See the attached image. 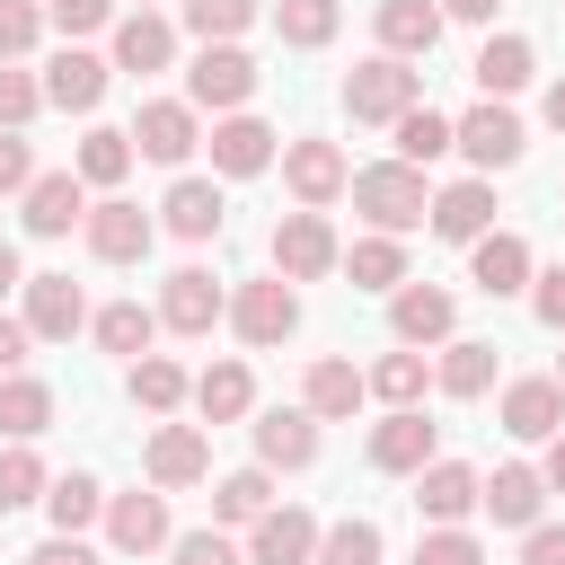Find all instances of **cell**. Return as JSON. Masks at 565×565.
<instances>
[{
	"label": "cell",
	"instance_id": "4fadbf2b",
	"mask_svg": "<svg viewBox=\"0 0 565 565\" xmlns=\"http://www.w3.org/2000/svg\"><path fill=\"white\" fill-rule=\"evenodd\" d=\"M486 503V477L468 468V459H433V468H415V512H424V530H450V521H468Z\"/></svg>",
	"mask_w": 565,
	"mask_h": 565
},
{
	"label": "cell",
	"instance_id": "be15d7a7",
	"mask_svg": "<svg viewBox=\"0 0 565 565\" xmlns=\"http://www.w3.org/2000/svg\"><path fill=\"white\" fill-rule=\"evenodd\" d=\"M556 380H565V362H556Z\"/></svg>",
	"mask_w": 565,
	"mask_h": 565
},
{
	"label": "cell",
	"instance_id": "681fc988",
	"mask_svg": "<svg viewBox=\"0 0 565 565\" xmlns=\"http://www.w3.org/2000/svg\"><path fill=\"white\" fill-rule=\"evenodd\" d=\"M415 565H486V539H477L468 521H450V530H424V539H415Z\"/></svg>",
	"mask_w": 565,
	"mask_h": 565
},
{
	"label": "cell",
	"instance_id": "ba28073f",
	"mask_svg": "<svg viewBox=\"0 0 565 565\" xmlns=\"http://www.w3.org/2000/svg\"><path fill=\"white\" fill-rule=\"evenodd\" d=\"M230 327H238V344H282L291 327H300V291L282 282V274H265V282H238L230 291Z\"/></svg>",
	"mask_w": 565,
	"mask_h": 565
},
{
	"label": "cell",
	"instance_id": "e0dca14e",
	"mask_svg": "<svg viewBox=\"0 0 565 565\" xmlns=\"http://www.w3.org/2000/svg\"><path fill=\"white\" fill-rule=\"evenodd\" d=\"M177 530H168V494H106V547L115 556H159Z\"/></svg>",
	"mask_w": 565,
	"mask_h": 565
},
{
	"label": "cell",
	"instance_id": "6125c7cd",
	"mask_svg": "<svg viewBox=\"0 0 565 565\" xmlns=\"http://www.w3.org/2000/svg\"><path fill=\"white\" fill-rule=\"evenodd\" d=\"M132 9H159V0H132Z\"/></svg>",
	"mask_w": 565,
	"mask_h": 565
},
{
	"label": "cell",
	"instance_id": "60d3db41",
	"mask_svg": "<svg viewBox=\"0 0 565 565\" xmlns=\"http://www.w3.org/2000/svg\"><path fill=\"white\" fill-rule=\"evenodd\" d=\"M335 26H344V0H274V35L300 44V53L335 44Z\"/></svg>",
	"mask_w": 565,
	"mask_h": 565
},
{
	"label": "cell",
	"instance_id": "7dc6e473",
	"mask_svg": "<svg viewBox=\"0 0 565 565\" xmlns=\"http://www.w3.org/2000/svg\"><path fill=\"white\" fill-rule=\"evenodd\" d=\"M168 565H247V547L212 521V530H177V539H168Z\"/></svg>",
	"mask_w": 565,
	"mask_h": 565
},
{
	"label": "cell",
	"instance_id": "db71d44e",
	"mask_svg": "<svg viewBox=\"0 0 565 565\" xmlns=\"http://www.w3.org/2000/svg\"><path fill=\"white\" fill-rule=\"evenodd\" d=\"M521 565H565V521H530L521 530Z\"/></svg>",
	"mask_w": 565,
	"mask_h": 565
},
{
	"label": "cell",
	"instance_id": "d590c367",
	"mask_svg": "<svg viewBox=\"0 0 565 565\" xmlns=\"http://www.w3.org/2000/svg\"><path fill=\"white\" fill-rule=\"evenodd\" d=\"M256 406V380H247V362H212L203 380H194V415L203 424H238Z\"/></svg>",
	"mask_w": 565,
	"mask_h": 565
},
{
	"label": "cell",
	"instance_id": "5bb4252c",
	"mask_svg": "<svg viewBox=\"0 0 565 565\" xmlns=\"http://www.w3.org/2000/svg\"><path fill=\"white\" fill-rule=\"evenodd\" d=\"M106 79H115V62H106V53H88V44H62V53L44 62V106H62V115H97Z\"/></svg>",
	"mask_w": 565,
	"mask_h": 565
},
{
	"label": "cell",
	"instance_id": "91938a15",
	"mask_svg": "<svg viewBox=\"0 0 565 565\" xmlns=\"http://www.w3.org/2000/svg\"><path fill=\"white\" fill-rule=\"evenodd\" d=\"M547 494H565V433L547 441Z\"/></svg>",
	"mask_w": 565,
	"mask_h": 565
},
{
	"label": "cell",
	"instance_id": "9c48e42d",
	"mask_svg": "<svg viewBox=\"0 0 565 565\" xmlns=\"http://www.w3.org/2000/svg\"><path fill=\"white\" fill-rule=\"evenodd\" d=\"M433 459H441V424H424V406H388L371 424V468L380 477H415Z\"/></svg>",
	"mask_w": 565,
	"mask_h": 565
},
{
	"label": "cell",
	"instance_id": "f5cc1de1",
	"mask_svg": "<svg viewBox=\"0 0 565 565\" xmlns=\"http://www.w3.org/2000/svg\"><path fill=\"white\" fill-rule=\"evenodd\" d=\"M530 309H539V327H556V335H565V265L530 274Z\"/></svg>",
	"mask_w": 565,
	"mask_h": 565
},
{
	"label": "cell",
	"instance_id": "f546056e",
	"mask_svg": "<svg viewBox=\"0 0 565 565\" xmlns=\"http://www.w3.org/2000/svg\"><path fill=\"white\" fill-rule=\"evenodd\" d=\"M530 71H539L530 35H486V44H477V62H468V79H477L486 97H521V88H530Z\"/></svg>",
	"mask_w": 565,
	"mask_h": 565
},
{
	"label": "cell",
	"instance_id": "603a6c76",
	"mask_svg": "<svg viewBox=\"0 0 565 565\" xmlns=\"http://www.w3.org/2000/svg\"><path fill=\"white\" fill-rule=\"evenodd\" d=\"M106 62H115V71H132V79L168 71V62H177V18H159V9L115 18V53H106Z\"/></svg>",
	"mask_w": 565,
	"mask_h": 565
},
{
	"label": "cell",
	"instance_id": "8fae6325",
	"mask_svg": "<svg viewBox=\"0 0 565 565\" xmlns=\"http://www.w3.org/2000/svg\"><path fill=\"white\" fill-rule=\"evenodd\" d=\"M88 256L97 265H141L150 256V238H159V221L141 212V203H124V194H106V203H88Z\"/></svg>",
	"mask_w": 565,
	"mask_h": 565
},
{
	"label": "cell",
	"instance_id": "ab89813d",
	"mask_svg": "<svg viewBox=\"0 0 565 565\" xmlns=\"http://www.w3.org/2000/svg\"><path fill=\"white\" fill-rule=\"evenodd\" d=\"M44 512H53V530H71V539H79L88 521H106V486H97L88 468H71V477H53V486H44Z\"/></svg>",
	"mask_w": 565,
	"mask_h": 565
},
{
	"label": "cell",
	"instance_id": "ee69618b",
	"mask_svg": "<svg viewBox=\"0 0 565 565\" xmlns=\"http://www.w3.org/2000/svg\"><path fill=\"white\" fill-rule=\"evenodd\" d=\"M309 565H380V521H362V512L327 521V530H318V556H309Z\"/></svg>",
	"mask_w": 565,
	"mask_h": 565
},
{
	"label": "cell",
	"instance_id": "d6a6232c",
	"mask_svg": "<svg viewBox=\"0 0 565 565\" xmlns=\"http://www.w3.org/2000/svg\"><path fill=\"white\" fill-rule=\"evenodd\" d=\"M124 388H132V406H141V415H177V406L194 397L185 362H168V353H141V362H124Z\"/></svg>",
	"mask_w": 565,
	"mask_h": 565
},
{
	"label": "cell",
	"instance_id": "b9f144b4",
	"mask_svg": "<svg viewBox=\"0 0 565 565\" xmlns=\"http://www.w3.org/2000/svg\"><path fill=\"white\" fill-rule=\"evenodd\" d=\"M88 327H97V344H106V353L141 362V353H150V335H159V309H141V300H115V309H97Z\"/></svg>",
	"mask_w": 565,
	"mask_h": 565
},
{
	"label": "cell",
	"instance_id": "836d02e7",
	"mask_svg": "<svg viewBox=\"0 0 565 565\" xmlns=\"http://www.w3.org/2000/svg\"><path fill=\"white\" fill-rule=\"evenodd\" d=\"M362 380H371V397H380V406H424V388H433V362H424V344H397V353H380Z\"/></svg>",
	"mask_w": 565,
	"mask_h": 565
},
{
	"label": "cell",
	"instance_id": "8d00e7d4",
	"mask_svg": "<svg viewBox=\"0 0 565 565\" xmlns=\"http://www.w3.org/2000/svg\"><path fill=\"white\" fill-rule=\"evenodd\" d=\"M388 132H397V159H415V168H433V159H450V150H459V124H450V115H433V106H406Z\"/></svg>",
	"mask_w": 565,
	"mask_h": 565
},
{
	"label": "cell",
	"instance_id": "7bdbcfd3",
	"mask_svg": "<svg viewBox=\"0 0 565 565\" xmlns=\"http://www.w3.org/2000/svg\"><path fill=\"white\" fill-rule=\"evenodd\" d=\"M265 18V0H185V35L194 44H238Z\"/></svg>",
	"mask_w": 565,
	"mask_h": 565
},
{
	"label": "cell",
	"instance_id": "f907efd6",
	"mask_svg": "<svg viewBox=\"0 0 565 565\" xmlns=\"http://www.w3.org/2000/svg\"><path fill=\"white\" fill-rule=\"evenodd\" d=\"M44 18L62 35H97V26H115V0H44Z\"/></svg>",
	"mask_w": 565,
	"mask_h": 565
},
{
	"label": "cell",
	"instance_id": "74e56055",
	"mask_svg": "<svg viewBox=\"0 0 565 565\" xmlns=\"http://www.w3.org/2000/svg\"><path fill=\"white\" fill-rule=\"evenodd\" d=\"M132 159H141V150H132V132H115V124H88L71 168H79L88 185H124V177H132Z\"/></svg>",
	"mask_w": 565,
	"mask_h": 565
},
{
	"label": "cell",
	"instance_id": "11a10c76",
	"mask_svg": "<svg viewBox=\"0 0 565 565\" xmlns=\"http://www.w3.org/2000/svg\"><path fill=\"white\" fill-rule=\"evenodd\" d=\"M26 565H97V547H88V539H71V530H53V539H44Z\"/></svg>",
	"mask_w": 565,
	"mask_h": 565
},
{
	"label": "cell",
	"instance_id": "ffe728a7",
	"mask_svg": "<svg viewBox=\"0 0 565 565\" xmlns=\"http://www.w3.org/2000/svg\"><path fill=\"white\" fill-rule=\"evenodd\" d=\"M530 238L521 230H486L477 247H468V282L486 291V300H512V291H530Z\"/></svg>",
	"mask_w": 565,
	"mask_h": 565
},
{
	"label": "cell",
	"instance_id": "c3c4849f",
	"mask_svg": "<svg viewBox=\"0 0 565 565\" xmlns=\"http://www.w3.org/2000/svg\"><path fill=\"white\" fill-rule=\"evenodd\" d=\"M44 26H53V18H44V0H0V62H26Z\"/></svg>",
	"mask_w": 565,
	"mask_h": 565
},
{
	"label": "cell",
	"instance_id": "7a4b0ae2",
	"mask_svg": "<svg viewBox=\"0 0 565 565\" xmlns=\"http://www.w3.org/2000/svg\"><path fill=\"white\" fill-rule=\"evenodd\" d=\"M406 106H424V71H415V62L371 53V62L344 71V115H353V124H397Z\"/></svg>",
	"mask_w": 565,
	"mask_h": 565
},
{
	"label": "cell",
	"instance_id": "cb8c5ba5",
	"mask_svg": "<svg viewBox=\"0 0 565 565\" xmlns=\"http://www.w3.org/2000/svg\"><path fill=\"white\" fill-rule=\"evenodd\" d=\"M221 221H230V203H221V185H212V177H177V185H168V203H159V230H168V238H185V247L221 238Z\"/></svg>",
	"mask_w": 565,
	"mask_h": 565
},
{
	"label": "cell",
	"instance_id": "30bf717a",
	"mask_svg": "<svg viewBox=\"0 0 565 565\" xmlns=\"http://www.w3.org/2000/svg\"><path fill=\"white\" fill-rule=\"evenodd\" d=\"M256 79H265V71H256L238 44H203V53H194V71H185V97H194V106H212V115H238V106L256 97Z\"/></svg>",
	"mask_w": 565,
	"mask_h": 565
},
{
	"label": "cell",
	"instance_id": "94428289",
	"mask_svg": "<svg viewBox=\"0 0 565 565\" xmlns=\"http://www.w3.org/2000/svg\"><path fill=\"white\" fill-rule=\"evenodd\" d=\"M547 132H565V79H547Z\"/></svg>",
	"mask_w": 565,
	"mask_h": 565
},
{
	"label": "cell",
	"instance_id": "1f68e13d",
	"mask_svg": "<svg viewBox=\"0 0 565 565\" xmlns=\"http://www.w3.org/2000/svg\"><path fill=\"white\" fill-rule=\"evenodd\" d=\"M433 388H441V397H486V388H494V344H486V335H450L441 362H433Z\"/></svg>",
	"mask_w": 565,
	"mask_h": 565
},
{
	"label": "cell",
	"instance_id": "277c9868",
	"mask_svg": "<svg viewBox=\"0 0 565 565\" xmlns=\"http://www.w3.org/2000/svg\"><path fill=\"white\" fill-rule=\"evenodd\" d=\"M282 185H291V203L327 212V203L353 185V159H344L327 132H300V141H282Z\"/></svg>",
	"mask_w": 565,
	"mask_h": 565
},
{
	"label": "cell",
	"instance_id": "f35d334b",
	"mask_svg": "<svg viewBox=\"0 0 565 565\" xmlns=\"http://www.w3.org/2000/svg\"><path fill=\"white\" fill-rule=\"evenodd\" d=\"M344 274H353V291H397V282H406V247H397L388 230H371V238L344 247Z\"/></svg>",
	"mask_w": 565,
	"mask_h": 565
},
{
	"label": "cell",
	"instance_id": "4dcf8cb0",
	"mask_svg": "<svg viewBox=\"0 0 565 565\" xmlns=\"http://www.w3.org/2000/svg\"><path fill=\"white\" fill-rule=\"evenodd\" d=\"M265 512H274V468H265V459H256V468H230V477L212 486V521H221V530H256Z\"/></svg>",
	"mask_w": 565,
	"mask_h": 565
},
{
	"label": "cell",
	"instance_id": "8992f818",
	"mask_svg": "<svg viewBox=\"0 0 565 565\" xmlns=\"http://www.w3.org/2000/svg\"><path fill=\"white\" fill-rule=\"evenodd\" d=\"M530 150V132H521V115L503 106V97H477L468 115H459V159L477 168V177H494V168H512Z\"/></svg>",
	"mask_w": 565,
	"mask_h": 565
},
{
	"label": "cell",
	"instance_id": "f1b7e54d",
	"mask_svg": "<svg viewBox=\"0 0 565 565\" xmlns=\"http://www.w3.org/2000/svg\"><path fill=\"white\" fill-rule=\"evenodd\" d=\"M256 459H265V468H309V459H318V415H309V406L256 415Z\"/></svg>",
	"mask_w": 565,
	"mask_h": 565
},
{
	"label": "cell",
	"instance_id": "816d5d0a",
	"mask_svg": "<svg viewBox=\"0 0 565 565\" xmlns=\"http://www.w3.org/2000/svg\"><path fill=\"white\" fill-rule=\"evenodd\" d=\"M35 177H44V168H35V150H26V132H0V203H9V194H26Z\"/></svg>",
	"mask_w": 565,
	"mask_h": 565
},
{
	"label": "cell",
	"instance_id": "d6986e66",
	"mask_svg": "<svg viewBox=\"0 0 565 565\" xmlns=\"http://www.w3.org/2000/svg\"><path fill=\"white\" fill-rule=\"evenodd\" d=\"M424 230H433V238H450V247H477V238L494 230V185H486V177L441 185V194H433V212H424Z\"/></svg>",
	"mask_w": 565,
	"mask_h": 565
},
{
	"label": "cell",
	"instance_id": "3957f363",
	"mask_svg": "<svg viewBox=\"0 0 565 565\" xmlns=\"http://www.w3.org/2000/svg\"><path fill=\"white\" fill-rule=\"evenodd\" d=\"M335 265H344V238H335V221H327V212H309V203H300V212H282V221H274V274H282V282H327Z\"/></svg>",
	"mask_w": 565,
	"mask_h": 565
},
{
	"label": "cell",
	"instance_id": "f6af8a7d",
	"mask_svg": "<svg viewBox=\"0 0 565 565\" xmlns=\"http://www.w3.org/2000/svg\"><path fill=\"white\" fill-rule=\"evenodd\" d=\"M44 459H35V441H0V512H18V503H44Z\"/></svg>",
	"mask_w": 565,
	"mask_h": 565
},
{
	"label": "cell",
	"instance_id": "52a82bcc",
	"mask_svg": "<svg viewBox=\"0 0 565 565\" xmlns=\"http://www.w3.org/2000/svg\"><path fill=\"white\" fill-rule=\"evenodd\" d=\"M18 221H26V238H71V230L88 221V177H79V168H44V177L18 194Z\"/></svg>",
	"mask_w": 565,
	"mask_h": 565
},
{
	"label": "cell",
	"instance_id": "4316f807",
	"mask_svg": "<svg viewBox=\"0 0 565 565\" xmlns=\"http://www.w3.org/2000/svg\"><path fill=\"white\" fill-rule=\"evenodd\" d=\"M371 26H380V53H397V62H424L433 44H441V0H380L371 9Z\"/></svg>",
	"mask_w": 565,
	"mask_h": 565
},
{
	"label": "cell",
	"instance_id": "bcb514c9",
	"mask_svg": "<svg viewBox=\"0 0 565 565\" xmlns=\"http://www.w3.org/2000/svg\"><path fill=\"white\" fill-rule=\"evenodd\" d=\"M35 115H44V79L18 71V62H0V132H26Z\"/></svg>",
	"mask_w": 565,
	"mask_h": 565
},
{
	"label": "cell",
	"instance_id": "5b68a950",
	"mask_svg": "<svg viewBox=\"0 0 565 565\" xmlns=\"http://www.w3.org/2000/svg\"><path fill=\"white\" fill-rule=\"evenodd\" d=\"M194 115H203L194 97H150V106L132 115V150L159 159V168H185V159L203 150V124H194Z\"/></svg>",
	"mask_w": 565,
	"mask_h": 565
},
{
	"label": "cell",
	"instance_id": "7c38bea8",
	"mask_svg": "<svg viewBox=\"0 0 565 565\" xmlns=\"http://www.w3.org/2000/svg\"><path fill=\"white\" fill-rule=\"evenodd\" d=\"M221 318H230V291H221L203 265H177V274L159 282V327H168V335H212Z\"/></svg>",
	"mask_w": 565,
	"mask_h": 565
},
{
	"label": "cell",
	"instance_id": "9f6ffc18",
	"mask_svg": "<svg viewBox=\"0 0 565 565\" xmlns=\"http://www.w3.org/2000/svg\"><path fill=\"white\" fill-rule=\"evenodd\" d=\"M26 344H35V327H26V318H0V380L26 362Z\"/></svg>",
	"mask_w": 565,
	"mask_h": 565
},
{
	"label": "cell",
	"instance_id": "d4e9b609",
	"mask_svg": "<svg viewBox=\"0 0 565 565\" xmlns=\"http://www.w3.org/2000/svg\"><path fill=\"white\" fill-rule=\"evenodd\" d=\"M26 327H35V344H71V335L88 327L79 282H71V274H26Z\"/></svg>",
	"mask_w": 565,
	"mask_h": 565
},
{
	"label": "cell",
	"instance_id": "7402d4cb",
	"mask_svg": "<svg viewBox=\"0 0 565 565\" xmlns=\"http://www.w3.org/2000/svg\"><path fill=\"white\" fill-rule=\"evenodd\" d=\"M309 556H318V512L309 503H274L247 530V565H309Z\"/></svg>",
	"mask_w": 565,
	"mask_h": 565
},
{
	"label": "cell",
	"instance_id": "9a60e30c",
	"mask_svg": "<svg viewBox=\"0 0 565 565\" xmlns=\"http://www.w3.org/2000/svg\"><path fill=\"white\" fill-rule=\"evenodd\" d=\"M450 327H459V300L441 282H397L388 291V335L397 344H450Z\"/></svg>",
	"mask_w": 565,
	"mask_h": 565
},
{
	"label": "cell",
	"instance_id": "2e32d148",
	"mask_svg": "<svg viewBox=\"0 0 565 565\" xmlns=\"http://www.w3.org/2000/svg\"><path fill=\"white\" fill-rule=\"evenodd\" d=\"M141 468H150V486H159V494L203 486V477H212V441H203V424H159V433H150V450H141Z\"/></svg>",
	"mask_w": 565,
	"mask_h": 565
},
{
	"label": "cell",
	"instance_id": "44dd1931",
	"mask_svg": "<svg viewBox=\"0 0 565 565\" xmlns=\"http://www.w3.org/2000/svg\"><path fill=\"white\" fill-rule=\"evenodd\" d=\"M494 530H530L539 512H547V468H530V459H503L494 477H486V503H477Z\"/></svg>",
	"mask_w": 565,
	"mask_h": 565
},
{
	"label": "cell",
	"instance_id": "6f0895ef",
	"mask_svg": "<svg viewBox=\"0 0 565 565\" xmlns=\"http://www.w3.org/2000/svg\"><path fill=\"white\" fill-rule=\"evenodd\" d=\"M503 0H441V18H459V26H486Z\"/></svg>",
	"mask_w": 565,
	"mask_h": 565
},
{
	"label": "cell",
	"instance_id": "680465c9",
	"mask_svg": "<svg viewBox=\"0 0 565 565\" xmlns=\"http://www.w3.org/2000/svg\"><path fill=\"white\" fill-rule=\"evenodd\" d=\"M9 291H26V265H18V247L0 238V300H9Z\"/></svg>",
	"mask_w": 565,
	"mask_h": 565
},
{
	"label": "cell",
	"instance_id": "e575fe53",
	"mask_svg": "<svg viewBox=\"0 0 565 565\" xmlns=\"http://www.w3.org/2000/svg\"><path fill=\"white\" fill-rule=\"evenodd\" d=\"M44 424H53V380L9 371V380H0V441H35Z\"/></svg>",
	"mask_w": 565,
	"mask_h": 565
},
{
	"label": "cell",
	"instance_id": "ac0fdd59",
	"mask_svg": "<svg viewBox=\"0 0 565 565\" xmlns=\"http://www.w3.org/2000/svg\"><path fill=\"white\" fill-rule=\"evenodd\" d=\"M203 150H212V168H221V177H265V168L282 159V141H274V124H265V115H221Z\"/></svg>",
	"mask_w": 565,
	"mask_h": 565
},
{
	"label": "cell",
	"instance_id": "83f0119b",
	"mask_svg": "<svg viewBox=\"0 0 565 565\" xmlns=\"http://www.w3.org/2000/svg\"><path fill=\"white\" fill-rule=\"evenodd\" d=\"M362 397H371V380H362L344 353H318V362H309V380H300V406H309L318 424H344Z\"/></svg>",
	"mask_w": 565,
	"mask_h": 565
},
{
	"label": "cell",
	"instance_id": "6da1fadb",
	"mask_svg": "<svg viewBox=\"0 0 565 565\" xmlns=\"http://www.w3.org/2000/svg\"><path fill=\"white\" fill-rule=\"evenodd\" d=\"M353 212L371 221V230H388V238H406V230H424V212H433V185H424V168L415 159H380V168H353Z\"/></svg>",
	"mask_w": 565,
	"mask_h": 565
},
{
	"label": "cell",
	"instance_id": "484cf974",
	"mask_svg": "<svg viewBox=\"0 0 565 565\" xmlns=\"http://www.w3.org/2000/svg\"><path fill=\"white\" fill-rule=\"evenodd\" d=\"M503 433L512 441H556L565 433V380L547 371V380H512L503 388Z\"/></svg>",
	"mask_w": 565,
	"mask_h": 565
}]
</instances>
